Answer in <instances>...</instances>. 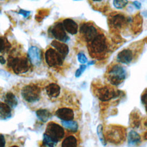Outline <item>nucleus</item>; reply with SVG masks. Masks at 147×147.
Here are the masks:
<instances>
[{"mask_svg": "<svg viewBox=\"0 0 147 147\" xmlns=\"http://www.w3.org/2000/svg\"><path fill=\"white\" fill-rule=\"evenodd\" d=\"M108 41L103 33H99L91 41L87 43L89 55L94 59H102L108 51Z\"/></svg>", "mask_w": 147, "mask_h": 147, "instance_id": "obj_1", "label": "nucleus"}, {"mask_svg": "<svg viewBox=\"0 0 147 147\" xmlns=\"http://www.w3.org/2000/svg\"><path fill=\"white\" fill-rule=\"evenodd\" d=\"M104 134L107 142L114 145H120L126 140L127 137L126 129L119 125L110 124L104 130Z\"/></svg>", "mask_w": 147, "mask_h": 147, "instance_id": "obj_2", "label": "nucleus"}, {"mask_svg": "<svg viewBox=\"0 0 147 147\" xmlns=\"http://www.w3.org/2000/svg\"><path fill=\"white\" fill-rule=\"evenodd\" d=\"M127 76L125 68L120 64L112 65L106 74L108 82L112 86L117 87L123 82Z\"/></svg>", "mask_w": 147, "mask_h": 147, "instance_id": "obj_3", "label": "nucleus"}, {"mask_svg": "<svg viewBox=\"0 0 147 147\" xmlns=\"http://www.w3.org/2000/svg\"><path fill=\"white\" fill-rule=\"evenodd\" d=\"M95 94L99 100L104 103L117 99L123 95L122 91L110 86H104L98 88Z\"/></svg>", "mask_w": 147, "mask_h": 147, "instance_id": "obj_4", "label": "nucleus"}, {"mask_svg": "<svg viewBox=\"0 0 147 147\" xmlns=\"http://www.w3.org/2000/svg\"><path fill=\"white\" fill-rule=\"evenodd\" d=\"M8 65L16 74H25L30 68V61L25 56L11 57L8 60Z\"/></svg>", "mask_w": 147, "mask_h": 147, "instance_id": "obj_5", "label": "nucleus"}, {"mask_svg": "<svg viewBox=\"0 0 147 147\" xmlns=\"http://www.w3.org/2000/svg\"><path fill=\"white\" fill-rule=\"evenodd\" d=\"M41 91L38 87L29 84L23 87L21 91V95L25 100L29 103L38 101L40 99Z\"/></svg>", "mask_w": 147, "mask_h": 147, "instance_id": "obj_6", "label": "nucleus"}, {"mask_svg": "<svg viewBox=\"0 0 147 147\" xmlns=\"http://www.w3.org/2000/svg\"><path fill=\"white\" fill-rule=\"evenodd\" d=\"M45 133L57 143L63 139L65 135L63 127L58 123L52 121L49 122L47 124Z\"/></svg>", "mask_w": 147, "mask_h": 147, "instance_id": "obj_7", "label": "nucleus"}, {"mask_svg": "<svg viewBox=\"0 0 147 147\" xmlns=\"http://www.w3.org/2000/svg\"><path fill=\"white\" fill-rule=\"evenodd\" d=\"M80 35L87 43L91 41L99 33L97 28L91 23L86 22L80 27Z\"/></svg>", "mask_w": 147, "mask_h": 147, "instance_id": "obj_8", "label": "nucleus"}, {"mask_svg": "<svg viewBox=\"0 0 147 147\" xmlns=\"http://www.w3.org/2000/svg\"><path fill=\"white\" fill-rule=\"evenodd\" d=\"M45 59L47 64L49 67L61 65L64 60L56 49L52 48H49L46 51Z\"/></svg>", "mask_w": 147, "mask_h": 147, "instance_id": "obj_9", "label": "nucleus"}, {"mask_svg": "<svg viewBox=\"0 0 147 147\" xmlns=\"http://www.w3.org/2000/svg\"><path fill=\"white\" fill-rule=\"evenodd\" d=\"M136 53L130 48H126L121 51L117 56V61L120 64H129L134 60Z\"/></svg>", "mask_w": 147, "mask_h": 147, "instance_id": "obj_10", "label": "nucleus"}, {"mask_svg": "<svg viewBox=\"0 0 147 147\" xmlns=\"http://www.w3.org/2000/svg\"><path fill=\"white\" fill-rule=\"evenodd\" d=\"M51 33L57 40L60 41L67 42L69 40V37L64 30L63 23L58 22L54 25L51 29Z\"/></svg>", "mask_w": 147, "mask_h": 147, "instance_id": "obj_11", "label": "nucleus"}, {"mask_svg": "<svg viewBox=\"0 0 147 147\" xmlns=\"http://www.w3.org/2000/svg\"><path fill=\"white\" fill-rule=\"evenodd\" d=\"M55 115L62 121H70L74 118L73 110L67 107H62L57 109L55 112Z\"/></svg>", "mask_w": 147, "mask_h": 147, "instance_id": "obj_12", "label": "nucleus"}, {"mask_svg": "<svg viewBox=\"0 0 147 147\" xmlns=\"http://www.w3.org/2000/svg\"><path fill=\"white\" fill-rule=\"evenodd\" d=\"M127 145L130 147L137 146L141 142V137L140 134L134 129L129 131L127 134Z\"/></svg>", "mask_w": 147, "mask_h": 147, "instance_id": "obj_13", "label": "nucleus"}, {"mask_svg": "<svg viewBox=\"0 0 147 147\" xmlns=\"http://www.w3.org/2000/svg\"><path fill=\"white\" fill-rule=\"evenodd\" d=\"M29 60L34 65H38L41 62V55L40 49L34 46L29 48L28 51Z\"/></svg>", "mask_w": 147, "mask_h": 147, "instance_id": "obj_14", "label": "nucleus"}, {"mask_svg": "<svg viewBox=\"0 0 147 147\" xmlns=\"http://www.w3.org/2000/svg\"><path fill=\"white\" fill-rule=\"evenodd\" d=\"M51 45L55 48L64 59L65 58L69 52L68 47L66 44L56 40H53L51 42Z\"/></svg>", "mask_w": 147, "mask_h": 147, "instance_id": "obj_15", "label": "nucleus"}, {"mask_svg": "<svg viewBox=\"0 0 147 147\" xmlns=\"http://www.w3.org/2000/svg\"><path fill=\"white\" fill-rule=\"evenodd\" d=\"M63 25L65 30L71 34H75L78 32V26L77 24L72 19L67 18L63 22Z\"/></svg>", "mask_w": 147, "mask_h": 147, "instance_id": "obj_16", "label": "nucleus"}, {"mask_svg": "<svg viewBox=\"0 0 147 147\" xmlns=\"http://www.w3.org/2000/svg\"><path fill=\"white\" fill-rule=\"evenodd\" d=\"M47 95L50 98H57L60 93V87L56 83H51L45 87Z\"/></svg>", "mask_w": 147, "mask_h": 147, "instance_id": "obj_17", "label": "nucleus"}, {"mask_svg": "<svg viewBox=\"0 0 147 147\" xmlns=\"http://www.w3.org/2000/svg\"><path fill=\"white\" fill-rule=\"evenodd\" d=\"M11 116V107L5 102H0V118L5 119Z\"/></svg>", "mask_w": 147, "mask_h": 147, "instance_id": "obj_18", "label": "nucleus"}, {"mask_svg": "<svg viewBox=\"0 0 147 147\" xmlns=\"http://www.w3.org/2000/svg\"><path fill=\"white\" fill-rule=\"evenodd\" d=\"M111 23L114 28H120L126 23V19L124 16L117 14L111 18Z\"/></svg>", "mask_w": 147, "mask_h": 147, "instance_id": "obj_19", "label": "nucleus"}, {"mask_svg": "<svg viewBox=\"0 0 147 147\" xmlns=\"http://www.w3.org/2000/svg\"><path fill=\"white\" fill-rule=\"evenodd\" d=\"M38 119L42 122H46L52 117V114L46 109H38L36 112Z\"/></svg>", "mask_w": 147, "mask_h": 147, "instance_id": "obj_20", "label": "nucleus"}, {"mask_svg": "<svg viewBox=\"0 0 147 147\" xmlns=\"http://www.w3.org/2000/svg\"><path fill=\"white\" fill-rule=\"evenodd\" d=\"M130 124L134 129H137L141 125V117L137 111H132L130 115Z\"/></svg>", "mask_w": 147, "mask_h": 147, "instance_id": "obj_21", "label": "nucleus"}, {"mask_svg": "<svg viewBox=\"0 0 147 147\" xmlns=\"http://www.w3.org/2000/svg\"><path fill=\"white\" fill-rule=\"evenodd\" d=\"M78 140L74 136H69L65 138L61 143V147H77Z\"/></svg>", "mask_w": 147, "mask_h": 147, "instance_id": "obj_22", "label": "nucleus"}, {"mask_svg": "<svg viewBox=\"0 0 147 147\" xmlns=\"http://www.w3.org/2000/svg\"><path fill=\"white\" fill-rule=\"evenodd\" d=\"M5 102L11 108H14L16 107L17 105V99L12 92H9L6 93L5 96Z\"/></svg>", "mask_w": 147, "mask_h": 147, "instance_id": "obj_23", "label": "nucleus"}, {"mask_svg": "<svg viewBox=\"0 0 147 147\" xmlns=\"http://www.w3.org/2000/svg\"><path fill=\"white\" fill-rule=\"evenodd\" d=\"M61 124L65 128L74 132L76 131L78 128V123L76 121H74L72 120L62 121Z\"/></svg>", "mask_w": 147, "mask_h": 147, "instance_id": "obj_24", "label": "nucleus"}, {"mask_svg": "<svg viewBox=\"0 0 147 147\" xmlns=\"http://www.w3.org/2000/svg\"><path fill=\"white\" fill-rule=\"evenodd\" d=\"M96 133L98 137V138L102 144L103 146H105L107 145V141L106 140L105 134H104V129L103 125L102 124H99L96 127Z\"/></svg>", "mask_w": 147, "mask_h": 147, "instance_id": "obj_25", "label": "nucleus"}, {"mask_svg": "<svg viewBox=\"0 0 147 147\" xmlns=\"http://www.w3.org/2000/svg\"><path fill=\"white\" fill-rule=\"evenodd\" d=\"M43 144L47 147H55L57 142L53 140L49 136L44 133L43 134Z\"/></svg>", "mask_w": 147, "mask_h": 147, "instance_id": "obj_26", "label": "nucleus"}, {"mask_svg": "<svg viewBox=\"0 0 147 147\" xmlns=\"http://www.w3.org/2000/svg\"><path fill=\"white\" fill-rule=\"evenodd\" d=\"M128 3V0H114V6L118 9L124 8Z\"/></svg>", "mask_w": 147, "mask_h": 147, "instance_id": "obj_27", "label": "nucleus"}, {"mask_svg": "<svg viewBox=\"0 0 147 147\" xmlns=\"http://www.w3.org/2000/svg\"><path fill=\"white\" fill-rule=\"evenodd\" d=\"M141 100L142 105L145 109V110L147 112V89H146L142 94V95L141 96Z\"/></svg>", "mask_w": 147, "mask_h": 147, "instance_id": "obj_28", "label": "nucleus"}, {"mask_svg": "<svg viewBox=\"0 0 147 147\" xmlns=\"http://www.w3.org/2000/svg\"><path fill=\"white\" fill-rule=\"evenodd\" d=\"M86 68V65L84 64H82L81 65H80L79 68L76 70L75 72V76L76 78L80 77L82 75V74L84 72Z\"/></svg>", "mask_w": 147, "mask_h": 147, "instance_id": "obj_29", "label": "nucleus"}, {"mask_svg": "<svg viewBox=\"0 0 147 147\" xmlns=\"http://www.w3.org/2000/svg\"><path fill=\"white\" fill-rule=\"evenodd\" d=\"M78 61L82 64H85L87 62V58L86 57L85 55L82 52H80L79 53H78Z\"/></svg>", "mask_w": 147, "mask_h": 147, "instance_id": "obj_30", "label": "nucleus"}, {"mask_svg": "<svg viewBox=\"0 0 147 147\" xmlns=\"http://www.w3.org/2000/svg\"><path fill=\"white\" fill-rule=\"evenodd\" d=\"M6 41L3 37H0V52L2 53L5 51V50L6 49Z\"/></svg>", "mask_w": 147, "mask_h": 147, "instance_id": "obj_31", "label": "nucleus"}, {"mask_svg": "<svg viewBox=\"0 0 147 147\" xmlns=\"http://www.w3.org/2000/svg\"><path fill=\"white\" fill-rule=\"evenodd\" d=\"M30 12L29 11H26V10H24L23 9H20V11L18 12V14L22 15L25 18L28 17L29 15H30Z\"/></svg>", "mask_w": 147, "mask_h": 147, "instance_id": "obj_32", "label": "nucleus"}, {"mask_svg": "<svg viewBox=\"0 0 147 147\" xmlns=\"http://www.w3.org/2000/svg\"><path fill=\"white\" fill-rule=\"evenodd\" d=\"M5 144L6 141L4 136L2 134H0V147H5Z\"/></svg>", "mask_w": 147, "mask_h": 147, "instance_id": "obj_33", "label": "nucleus"}, {"mask_svg": "<svg viewBox=\"0 0 147 147\" xmlns=\"http://www.w3.org/2000/svg\"><path fill=\"white\" fill-rule=\"evenodd\" d=\"M133 4L134 5V6L137 9H140L141 7V3L137 1H135L134 2H133Z\"/></svg>", "mask_w": 147, "mask_h": 147, "instance_id": "obj_34", "label": "nucleus"}, {"mask_svg": "<svg viewBox=\"0 0 147 147\" xmlns=\"http://www.w3.org/2000/svg\"><path fill=\"white\" fill-rule=\"evenodd\" d=\"M6 63V60L4 59V57L2 56H0V63H1L2 64H4Z\"/></svg>", "mask_w": 147, "mask_h": 147, "instance_id": "obj_35", "label": "nucleus"}, {"mask_svg": "<svg viewBox=\"0 0 147 147\" xmlns=\"http://www.w3.org/2000/svg\"><path fill=\"white\" fill-rule=\"evenodd\" d=\"M143 138L144 140H147V131L145 133H144V134L143 135Z\"/></svg>", "mask_w": 147, "mask_h": 147, "instance_id": "obj_36", "label": "nucleus"}, {"mask_svg": "<svg viewBox=\"0 0 147 147\" xmlns=\"http://www.w3.org/2000/svg\"><path fill=\"white\" fill-rule=\"evenodd\" d=\"M95 63V61H90V62H88V65H92V64H94Z\"/></svg>", "mask_w": 147, "mask_h": 147, "instance_id": "obj_37", "label": "nucleus"}, {"mask_svg": "<svg viewBox=\"0 0 147 147\" xmlns=\"http://www.w3.org/2000/svg\"><path fill=\"white\" fill-rule=\"evenodd\" d=\"M92 1H94V2H100V1H101L102 0H92Z\"/></svg>", "mask_w": 147, "mask_h": 147, "instance_id": "obj_38", "label": "nucleus"}, {"mask_svg": "<svg viewBox=\"0 0 147 147\" xmlns=\"http://www.w3.org/2000/svg\"><path fill=\"white\" fill-rule=\"evenodd\" d=\"M10 147H19V146H17V145H13V146H10Z\"/></svg>", "mask_w": 147, "mask_h": 147, "instance_id": "obj_39", "label": "nucleus"}]
</instances>
